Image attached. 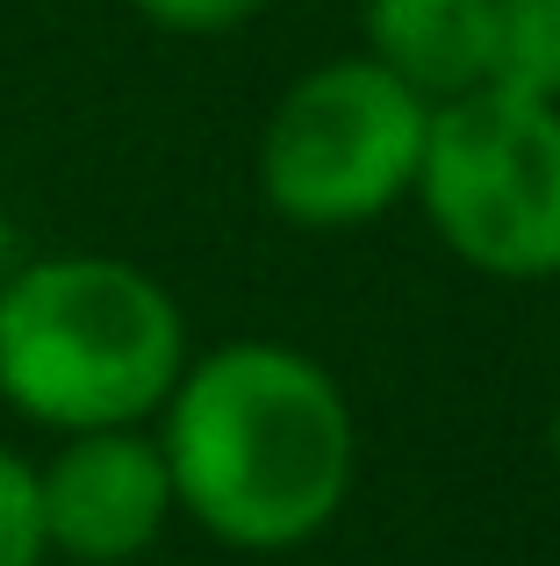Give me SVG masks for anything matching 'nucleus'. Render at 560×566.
Wrapping results in <instances>:
<instances>
[{
  "label": "nucleus",
  "mask_w": 560,
  "mask_h": 566,
  "mask_svg": "<svg viewBox=\"0 0 560 566\" xmlns=\"http://www.w3.org/2000/svg\"><path fill=\"white\" fill-rule=\"evenodd\" d=\"M432 101L374 57H331L259 129V193L294 230H360L417 193Z\"/></svg>",
  "instance_id": "nucleus-3"
},
{
  "label": "nucleus",
  "mask_w": 560,
  "mask_h": 566,
  "mask_svg": "<svg viewBox=\"0 0 560 566\" xmlns=\"http://www.w3.org/2000/svg\"><path fill=\"white\" fill-rule=\"evenodd\" d=\"M187 374L180 302L144 265L65 251L0 280V401L43 430H129Z\"/></svg>",
  "instance_id": "nucleus-2"
},
{
  "label": "nucleus",
  "mask_w": 560,
  "mask_h": 566,
  "mask_svg": "<svg viewBox=\"0 0 560 566\" xmlns=\"http://www.w3.org/2000/svg\"><path fill=\"white\" fill-rule=\"evenodd\" d=\"M489 22L496 0H360L366 57L417 86L432 108L489 86Z\"/></svg>",
  "instance_id": "nucleus-6"
},
{
  "label": "nucleus",
  "mask_w": 560,
  "mask_h": 566,
  "mask_svg": "<svg viewBox=\"0 0 560 566\" xmlns=\"http://www.w3.org/2000/svg\"><path fill=\"white\" fill-rule=\"evenodd\" d=\"M409 201L475 273L510 287L560 280V108L504 86L438 101Z\"/></svg>",
  "instance_id": "nucleus-4"
},
{
  "label": "nucleus",
  "mask_w": 560,
  "mask_h": 566,
  "mask_svg": "<svg viewBox=\"0 0 560 566\" xmlns=\"http://www.w3.org/2000/svg\"><path fill=\"white\" fill-rule=\"evenodd\" d=\"M547 444H553V467H560V409H553V423H547Z\"/></svg>",
  "instance_id": "nucleus-11"
},
{
  "label": "nucleus",
  "mask_w": 560,
  "mask_h": 566,
  "mask_svg": "<svg viewBox=\"0 0 560 566\" xmlns=\"http://www.w3.org/2000/svg\"><path fill=\"white\" fill-rule=\"evenodd\" d=\"M8 244L14 237H8V216H0V280H8Z\"/></svg>",
  "instance_id": "nucleus-10"
},
{
  "label": "nucleus",
  "mask_w": 560,
  "mask_h": 566,
  "mask_svg": "<svg viewBox=\"0 0 560 566\" xmlns=\"http://www.w3.org/2000/svg\"><path fill=\"white\" fill-rule=\"evenodd\" d=\"M489 86L560 108V0H496Z\"/></svg>",
  "instance_id": "nucleus-7"
},
{
  "label": "nucleus",
  "mask_w": 560,
  "mask_h": 566,
  "mask_svg": "<svg viewBox=\"0 0 560 566\" xmlns=\"http://www.w3.org/2000/svg\"><path fill=\"white\" fill-rule=\"evenodd\" d=\"M43 545L72 566H129L158 545L173 516V473L144 423L129 430H80L51 467H37Z\"/></svg>",
  "instance_id": "nucleus-5"
},
{
  "label": "nucleus",
  "mask_w": 560,
  "mask_h": 566,
  "mask_svg": "<svg viewBox=\"0 0 560 566\" xmlns=\"http://www.w3.org/2000/svg\"><path fill=\"white\" fill-rule=\"evenodd\" d=\"M43 502H37V467L0 452V566H43Z\"/></svg>",
  "instance_id": "nucleus-8"
},
{
  "label": "nucleus",
  "mask_w": 560,
  "mask_h": 566,
  "mask_svg": "<svg viewBox=\"0 0 560 566\" xmlns=\"http://www.w3.org/2000/svg\"><path fill=\"white\" fill-rule=\"evenodd\" d=\"M129 8L173 36H224V29H245L252 14H267L273 0H129Z\"/></svg>",
  "instance_id": "nucleus-9"
},
{
  "label": "nucleus",
  "mask_w": 560,
  "mask_h": 566,
  "mask_svg": "<svg viewBox=\"0 0 560 566\" xmlns=\"http://www.w3.org/2000/svg\"><path fill=\"white\" fill-rule=\"evenodd\" d=\"M158 452L173 473V510H187L230 553H294L323 538L352 495L360 430L345 387L309 352L238 337L166 395Z\"/></svg>",
  "instance_id": "nucleus-1"
}]
</instances>
